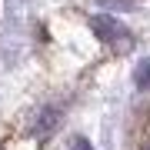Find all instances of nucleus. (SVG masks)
<instances>
[{"label": "nucleus", "mask_w": 150, "mask_h": 150, "mask_svg": "<svg viewBox=\"0 0 150 150\" xmlns=\"http://www.w3.org/2000/svg\"><path fill=\"white\" fill-rule=\"evenodd\" d=\"M134 83L140 87V90H147V87H150V60H144V64L137 67V74H134Z\"/></svg>", "instance_id": "f257e3e1"}, {"label": "nucleus", "mask_w": 150, "mask_h": 150, "mask_svg": "<svg viewBox=\"0 0 150 150\" xmlns=\"http://www.w3.org/2000/svg\"><path fill=\"white\" fill-rule=\"evenodd\" d=\"M74 150H90V144L87 140H74Z\"/></svg>", "instance_id": "f03ea898"}, {"label": "nucleus", "mask_w": 150, "mask_h": 150, "mask_svg": "<svg viewBox=\"0 0 150 150\" xmlns=\"http://www.w3.org/2000/svg\"><path fill=\"white\" fill-rule=\"evenodd\" d=\"M144 150H150V144H147V147H144Z\"/></svg>", "instance_id": "7ed1b4c3"}]
</instances>
